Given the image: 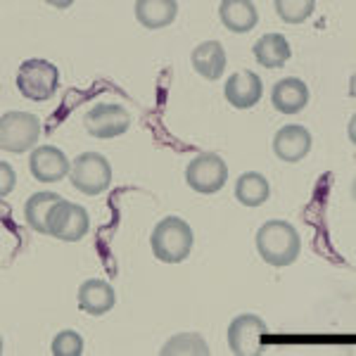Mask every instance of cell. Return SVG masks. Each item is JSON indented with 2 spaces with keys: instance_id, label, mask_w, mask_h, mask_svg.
I'll return each instance as SVG.
<instances>
[{
  "instance_id": "obj_6",
  "label": "cell",
  "mask_w": 356,
  "mask_h": 356,
  "mask_svg": "<svg viewBox=\"0 0 356 356\" xmlns=\"http://www.w3.org/2000/svg\"><path fill=\"white\" fill-rule=\"evenodd\" d=\"M112 183V166L102 154L83 152L72 164V186L83 195H100Z\"/></svg>"
},
{
  "instance_id": "obj_18",
  "label": "cell",
  "mask_w": 356,
  "mask_h": 356,
  "mask_svg": "<svg viewBox=\"0 0 356 356\" xmlns=\"http://www.w3.org/2000/svg\"><path fill=\"white\" fill-rule=\"evenodd\" d=\"M290 55H292V50H290L288 38L280 36V33H266V36H261L259 41L254 43V60L266 69L285 67Z\"/></svg>"
},
{
  "instance_id": "obj_8",
  "label": "cell",
  "mask_w": 356,
  "mask_h": 356,
  "mask_svg": "<svg viewBox=\"0 0 356 356\" xmlns=\"http://www.w3.org/2000/svg\"><path fill=\"white\" fill-rule=\"evenodd\" d=\"M90 228V219L88 211L83 209L81 204L67 202V200H60L53 211H50L48 219V235H53L57 240H65V243H76L81 240Z\"/></svg>"
},
{
  "instance_id": "obj_7",
  "label": "cell",
  "mask_w": 356,
  "mask_h": 356,
  "mask_svg": "<svg viewBox=\"0 0 356 356\" xmlns=\"http://www.w3.org/2000/svg\"><path fill=\"white\" fill-rule=\"evenodd\" d=\"M186 181L195 193L214 195L226 186L228 166L219 154H214V152L197 154V157L191 159V164H188Z\"/></svg>"
},
{
  "instance_id": "obj_22",
  "label": "cell",
  "mask_w": 356,
  "mask_h": 356,
  "mask_svg": "<svg viewBox=\"0 0 356 356\" xmlns=\"http://www.w3.org/2000/svg\"><path fill=\"white\" fill-rule=\"evenodd\" d=\"M273 8L285 24H300V22L314 15L316 3L314 0H275Z\"/></svg>"
},
{
  "instance_id": "obj_16",
  "label": "cell",
  "mask_w": 356,
  "mask_h": 356,
  "mask_svg": "<svg viewBox=\"0 0 356 356\" xmlns=\"http://www.w3.org/2000/svg\"><path fill=\"white\" fill-rule=\"evenodd\" d=\"M193 69L207 81L221 79L226 69V50L219 41H204L193 50Z\"/></svg>"
},
{
  "instance_id": "obj_15",
  "label": "cell",
  "mask_w": 356,
  "mask_h": 356,
  "mask_svg": "<svg viewBox=\"0 0 356 356\" xmlns=\"http://www.w3.org/2000/svg\"><path fill=\"white\" fill-rule=\"evenodd\" d=\"M271 102L273 107L280 114H297L307 107L309 102V88L302 79H283L273 86L271 93Z\"/></svg>"
},
{
  "instance_id": "obj_13",
  "label": "cell",
  "mask_w": 356,
  "mask_h": 356,
  "mask_svg": "<svg viewBox=\"0 0 356 356\" xmlns=\"http://www.w3.org/2000/svg\"><path fill=\"white\" fill-rule=\"evenodd\" d=\"M114 302H117V295H114L112 285L100 278L86 280L79 288V307L90 316H105L107 312H112Z\"/></svg>"
},
{
  "instance_id": "obj_1",
  "label": "cell",
  "mask_w": 356,
  "mask_h": 356,
  "mask_svg": "<svg viewBox=\"0 0 356 356\" xmlns=\"http://www.w3.org/2000/svg\"><path fill=\"white\" fill-rule=\"evenodd\" d=\"M302 240L288 221H266L257 231V252L266 264L275 268L290 266L297 261Z\"/></svg>"
},
{
  "instance_id": "obj_11",
  "label": "cell",
  "mask_w": 356,
  "mask_h": 356,
  "mask_svg": "<svg viewBox=\"0 0 356 356\" xmlns=\"http://www.w3.org/2000/svg\"><path fill=\"white\" fill-rule=\"evenodd\" d=\"M223 93H226V100L231 102L235 110H250V107H254L257 102L261 100L264 86H261V79L257 76L254 72L240 69V72H235L226 81Z\"/></svg>"
},
{
  "instance_id": "obj_20",
  "label": "cell",
  "mask_w": 356,
  "mask_h": 356,
  "mask_svg": "<svg viewBox=\"0 0 356 356\" xmlns=\"http://www.w3.org/2000/svg\"><path fill=\"white\" fill-rule=\"evenodd\" d=\"M271 195L268 181L257 171H247L235 181V200L245 207H261Z\"/></svg>"
},
{
  "instance_id": "obj_24",
  "label": "cell",
  "mask_w": 356,
  "mask_h": 356,
  "mask_svg": "<svg viewBox=\"0 0 356 356\" xmlns=\"http://www.w3.org/2000/svg\"><path fill=\"white\" fill-rule=\"evenodd\" d=\"M0 174H3V186H0V195H8L13 193L15 188V169L8 162H0Z\"/></svg>"
},
{
  "instance_id": "obj_10",
  "label": "cell",
  "mask_w": 356,
  "mask_h": 356,
  "mask_svg": "<svg viewBox=\"0 0 356 356\" xmlns=\"http://www.w3.org/2000/svg\"><path fill=\"white\" fill-rule=\"evenodd\" d=\"M29 169L38 183H57L67 174H72V164H69L67 154L55 145L36 147L29 159Z\"/></svg>"
},
{
  "instance_id": "obj_23",
  "label": "cell",
  "mask_w": 356,
  "mask_h": 356,
  "mask_svg": "<svg viewBox=\"0 0 356 356\" xmlns=\"http://www.w3.org/2000/svg\"><path fill=\"white\" fill-rule=\"evenodd\" d=\"M55 356H81L83 354V337L76 330H62L55 335L50 344Z\"/></svg>"
},
{
  "instance_id": "obj_5",
  "label": "cell",
  "mask_w": 356,
  "mask_h": 356,
  "mask_svg": "<svg viewBox=\"0 0 356 356\" xmlns=\"http://www.w3.org/2000/svg\"><path fill=\"white\" fill-rule=\"evenodd\" d=\"M268 328L254 314L235 316L228 325V347L235 356H259L266 349Z\"/></svg>"
},
{
  "instance_id": "obj_4",
  "label": "cell",
  "mask_w": 356,
  "mask_h": 356,
  "mask_svg": "<svg viewBox=\"0 0 356 356\" xmlns=\"http://www.w3.org/2000/svg\"><path fill=\"white\" fill-rule=\"evenodd\" d=\"M41 138V122L36 114L8 112L0 119V147L5 152H26Z\"/></svg>"
},
{
  "instance_id": "obj_17",
  "label": "cell",
  "mask_w": 356,
  "mask_h": 356,
  "mask_svg": "<svg viewBox=\"0 0 356 356\" xmlns=\"http://www.w3.org/2000/svg\"><path fill=\"white\" fill-rule=\"evenodd\" d=\"M136 17L145 29H164L176 19V0H138L134 5Z\"/></svg>"
},
{
  "instance_id": "obj_19",
  "label": "cell",
  "mask_w": 356,
  "mask_h": 356,
  "mask_svg": "<svg viewBox=\"0 0 356 356\" xmlns=\"http://www.w3.org/2000/svg\"><path fill=\"white\" fill-rule=\"evenodd\" d=\"M60 195L57 193H33L24 204V219L29 226L36 233L48 235V219L53 207L60 202Z\"/></svg>"
},
{
  "instance_id": "obj_3",
  "label": "cell",
  "mask_w": 356,
  "mask_h": 356,
  "mask_svg": "<svg viewBox=\"0 0 356 356\" xmlns=\"http://www.w3.org/2000/svg\"><path fill=\"white\" fill-rule=\"evenodd\" d=\"M60 88V69L48 60H26L17 72V90L31 102L50 100Z\"/></svg>"
},
{
  "instance_id": "obj_9",
  "label": "cell",
  "mask_w": 356,
  "mask_h": 356,
  "mask_svg": "<svg viewBox=\"0 0 356 356\" xmlns=\"http://www.w3.org/2000/svg\"><path fill=\"white\" fill-rule=\"evenodd\" d=\"M131 117L122 105H112V102H100L93 110L86 114V131L93 138L100 140H110V138H119L129 131Z\"/></svg>"
},
{
  "instance_id": "obj_12",
  "label": "cell",
  "mask_w": 356,
  "mask_h": 356,
  "mask_svg": "<svg viewBox=\"0 0 356 356\" xmlns=\"http://www.w3.org/2000/svg\"><path fill=\"white\" fill-rule=\"evenodd\" d=\"M312 150V134L304 126L290 124L283 126L273 136V152L283 162H300Z\"/></svg>"
},
{
  "instance_id": "obj_2",
  "label": "cell",
  "mask_w": 356,
  "mask_h": 356,
  "mask_svg": "<svg viewBox=\"0 0 356 356\" xmlns=\"http://www.w3.org/2000/svg\"><path fill=\"white\" fill-rule=\"evenodd\" d=\"M152 254L164 264H181L193 250V228L178 216H166L150 235Z\"/></svg>"
},
{
  "instance_id": "obj_21",
  "label": "cell",
  "mask_w": 356,
  "mask_h": 356,
  "mask_svg": "<svg viewBox=\"0 0 356 356\" xmlns=\"http://www.w3.org/2000/svg\"><path fill=\"white\" fill-rule=\"evenodd\" d=\"M162 356H207L209 354V347L197 332H181V335L171 337L169 342L162 347Z\"/></svg>"
},
{
  "instance_id": "obj_14",
  "label": "cell",
  "mask_w": 356,
  "mask_h": 356,
  "mask_svg": "<svg viewBox=\"0 0 356 356\" xmlns=\"http://www.w3.org/2000/svg\"><path fill=\"white\" fill-rule=\"evenodd\" d=\"M221 24L233 33H247L257 26L259 13L252 0H223L219 5Z\"/></svg>"
}]
</instances>
